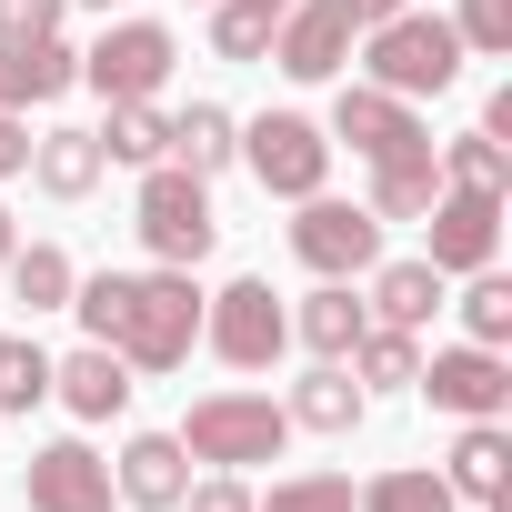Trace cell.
Returning a JSON list of instances; mask_svg holds the SVG:
<instances>
[{
    "label": "cell",
    "instance_id": "obj_9",
    "mask_svg": "<svg viewBox=\"0 0 512 512\" xmlns=\"http://www.w3.org/2000/svg\"><path fill=\"white\" fill-rule=\"evenodd\" d=\"M292 251L322 272V282H352V272H372L382 262V221L362 211V201H302V221H292Z\"/></svg>",
    "mask_w": 512,
    "mask_h": 512
},
{
    "label": "cell",
    "instance_id": "obj_13",
    "mask_svg": "<svg viewBox=\"0 0 512 512\" xmlns=\"http://www.w3.org/2000/svg\"><path fill=\"white\" fill-rule=\"evenodd\" d=\"M111 462L91 442H41L31 452V512H111Z\"/></svg>",
    "mask_w": 512,
    "mask_h": 512
},
{
    "label": "cell",
    "instance_id": "obj_14",
    "mask_svg": "<svg viewBox=\"0 0 512 512\" xmlns=\"http://www.w3.org/2000/svg\"><path fill=\"white\" fill-rule=\"evenodd\" d=\"M71 81H81V51H61V31H51V41H0V111L61 101Z\"/></svg>",
    "mask_w": 512,
    "mask_h": 512
},
{
    "label": "cell",
    "instance_id": "obj_36",
    "mask_svg": "<svg viewBox=\"0 0 512 512\" xmlns=\"http://www.w3.org/2000/svg\"><path fill=\"white\" fill-rule=\"evenodd\" d=\"M11 171H31V131H21V111H0V181Z\"/></svg>",
    "mask_w": 512,
    "mask_h": 512
},
{
    "label": "cell",
    "instance_id": "obj_7",
    "mask_svg": "<svg viewBox=\"0 0 512 512\" xmlns=\"http://www.w3.org/2000/svg\"><path fill=\"white\" fill-rule=\"evenodd\" d=\"M171 61H181V51H171L161 21H111V31L81 51V81H91L101 101H151V91L171 81Z\"/></svg>",
    "mask_w": 512,
    "mask_h": 512
},
{
    "label": "cell",
    "instance_id": "obj_37",
    "mask_svg": "<svg viewBox=\"0 0 512 512\" xmlns=\"http://www.w3.org/2000/svg\"><path fill=\"white\" fill-rule=\"evenodd\" d=\"M352 11H362V31H372V21H392V11H402V0H352Z\"/></svg>",
    "mask_w": 512,
    "mask_h": 512
},
{
    "label": "cell",
    "instance_id": "obj_39",
    "mask_svg": "<svg viewBox=\"0 0 512 512\" xmlns=\"http://www.w3.org/2000/svg\"><path fill=\"white\" fill-rule=\"evenodd\" d=\"M91 11H111V0H91Z\"/></svg>",
    "mask_w": 512,
    "mask_h": 512
},
{
    "label": "cell",
    "instance_id": "obj_32",
    "mask_svg": "<svg viewBox=\"0 0 512 512\" xmlns=\"http://www.w3.org/2000/svg\"><path fill=\"white\" fill-rule=\"evenodd\" d=\"M462 332H472L482 352L512 342V282H502V272H472V292H462Z\"/></svg>",
    "mask_w": 512,
    "mask_h": 512
},
{
    "label": "cell",
    "instance_id": "obj_21",
    "mask_svg": "<svg viewBox=\"0 0 512 512\" xmlns=\"http://www.w3.org/2000/svg\"><path fill=\"white\" fill-rule=\"evenodd\" d=\"M432 312H442V272H432V262H382V272H372V322L422 332Z\"/></svg>",
    "mask_w": 512,
    "mask_h": 512
},
{
    "label": "cell",
    "instance_id": "obj_27",
    "mask_svg": "<svg viewBox=\"0 0 512 512\" xmlns=\"http://www.w3.org/2000/svg\"><path fill=\"white\" fill-rule=\"evenodd\" d=\"M432 161H442V181H452V191H512V151H502L492 131H462V141H432Z\"/></svg>",
    "mask_w": 512,
    "mask_h": 512
},
{
    "label": "cell",
    "instance_id": "obj_12",
    "mask_svg": "<svg viewBox=\"0 0 512 512\" xmlns=\"http://www.w3.org/2000/svg\"><path fill=\"white\" fill-rule=\"evenodd\" d=\"M332 141H352L362 161H392V151H422L432 131L412 121V101H392V91H372V81H342V101H332Z\"/></svg>",
    "mask_w": 512,
    "mask_h": 512
},
{
    "label": "cell",
    "instance_id": "obj_23",
    "mask_svg": "<svg viewBox=\"0 0 512 512\" xmlns=\"http://www.w3.org/2000/svg\"><path fill=\"white\" fill-rule=\"evenodd\" d=\"M101 161H131V171L171 161V121H161L151 101H111V121H101Z\"/></svg>",
    "mask_w": 512,
    "mask_h": 512
},
{
    "label": "cell",
    "instance_id": "obj_38",
    "mask_svg": "<svg viewBox=\"0 0 512 512\" xmlns=\"http://www.w3.org/2000/svg\"><path fill=\"white\" fill-rule=\"evenodd\" d=\"M0 262H11V211H0Z\"/></svg>",
    "mask_w": 512,
    "mask_h": 512
},
{
    "label": "cell",
    "instance_id": "obj_20",
    "mask_svg": "<svg viewBox=\"0 0 512 512\" xmlns=\"http://www.w3.org/2000/svg\"><path fill=\"white\" fill-rule=\"evenodd\" d=\"M292 332H302L322 362H352V342L372 332V302H352V282H322V292L292 312Z\"/></svg>",
    "mask_w": 512,
    "mask_h": 512
},
{
    "label": "cell",
    "instance_id": "obj_15",
    "mask_svg": "<svg viewBox=\"0 0 512 512\" xmlns=\"http://www.w3.org/2000/svg\"><path fill=\"white\" fill-rule=\"evenodd\" d=\"M51 392H61L81 422H111V412L131 402V362H121L111 342H81L71 362H51Z\"/></svg>",
    "mask_w": 512,
    "mask_h": 512
},
{
    "label": "cell",
    "instance_id": "obj_34",
    "mask_svg": "<svg viewBox=\"0 0 512 512\" xmlns=\"http://www.w3.org/2000/svg\"><path fill=\"white\" fill-rule=\"evenodd\" d=\"M171 512H251V482L241 472H211V482H181Z\"/></svg>",
    "mask_w": 512,
    "mask_h": 512
},
{
    "label": "cell",
    "instance_id": "obj_26",
    "mask_svg": "<svg viewBox=\"0 0 512 512\" xmlns=\"http://www.w3.org/2000/svg\"><path fill=\"white\" fill-rule=\"evenodd\" d=\"M282 31V0H211V51L221 61H262Z\"/></svg>",
    "mask_w": 512,
    "mask_h": 512
},
{
    "label": "cell",
    "instance_id": "obj_22",
    "mask_svg": "<svg viewBox=\"0 0 512 512\" xmlns=\"http://www.w3.org/2000/svg\"><path fill=\"white\" fill-rule=\"evenodd\" d=\"M0 272H11V292H21L31 312H71V282H81L61 241H31V251L11 241V262H0Z\"/></svg>",
    "mask_w": 512,
    "mask_h": 512
},
{
    "label": "cell",
    "instance_id": "obj_2",
    "mask_svg": "<svg viewBox=\"0 0 512 512\" xmlns=\"http://www.w3.org/2000/svg\"><path fill=\"white\" fill-rule=\"evenodd\" d=\"M362 81L372 91H392V101H422V91H452L462 81V31L442 21V11H402L392 21H372L362 31Z\"/></svg>",
    "mask_w": 512,
    "mask_h": 512
},
{
    "label": "cell",
    "instance_id": "obj_29",
    "mask_svg": "<svg viewBox=\"0 0 512 512\" xmlns=\"http://www.w3.org/2000/svg\"><path fill=\"white\" fill-rule=\"evenodd\" d=\"M352 512H462V502H452L442 472H382V482L352 492Z\"/></svg>",
    "mask_w": 512,
    "mask_h": 512
},
{
    "label": "cell",
    "instance_id": "obj_17",
    "mask_svg": "<svg viewBox=\"0 0 512 512\" xmlns=\"http://www.w3.org/2000/svg\"><path fill=\"white\" fill-rule=\"evenodd\" d=\"M442 482H452V502H482V512H492V502L512 492V442H502V422H462Z\"/></svg>",
    "mask_w": 512,
    "mask_h": 512
},
{
    "label": "cell",
    "instance_id": "obj_5",
    "mask_svg": "<svg viewBox=\"0 0 512 512\" xmlns=\"http://www.w3.org/2000/svg\"><path fill=\"white\" fill-rule=\"evenodd\" d=\"M201 342H211L231 372H272V362H282V342H292V312H282V292H272V282H231V292H211V302H201Z\"/></svg>",
    "mask_w": 512,
    "mask_h": 512
},
{
    "label": "cell",
    "instance_id": "obj_28",
    "mask_svg": "<svg viewBox=\"0 0 512 512\" xmlns=\"http://www.w3.org/2000/svg\"><path fill=\"white\" fill-rule=\"evenodd\" d=\"M412 372H422V352H412V332H392V322H372V332L352 342V382H362V392H412Z\"/></svg>",
    "mask_w": 512,
    "mask_h": 512
},
{
    "label": "cell",
    "instance_id": "obj_8",
    "mask_svg": "<svg viewBox=\"0 0 512 512\" xmlns=\"http://www.w3.org/2000/svg\"><path fill=\"white\" fill-rule=\"evenodd\" d=\"M422 231H432V251L422 262L452 282V272H492V251H502V191H432V211H422Z\"/></svg>",
    "mask_w": 512,
    "mask_h": 512
},
{
    "label": "cell",
    "instance_id": "obj_10",
    "mask_svg": "<svg viewBox=\"0 0 512 512\" xmlns=\"http://www.w3.org/2000/svg\"><path fill=\"white\" fill-rule=\"evenodd\" d=\"M352 41H362V11H352V0H292L282 31H272V61H282L292 81H332V71L352 61Z\"/></svg>",
    "mask_w": 512,
    "mask_h": 512
},
{
    "label": "cell",
    "instance_id": "obj_1",
    "mask_svg": "<svg viewBox=\"0 0 512 512\" xmlns=\"http://www.w3.org/2000/svg\"><path fill=\"white\" fill-rule=\"evenodd\" d=\"M71 312L91 342H111L131 372H181L191 342H201V292L191 272H101V282H71Z\"/></svg>",
    "mask_w": 512,
    "mask_h": 512
},
{
    "label": "cell",
    "instance_id": "obj_4",
    "mask_svg": "<svg viewBox=\"0 0 512 512\" xmlns=\"http://www.w3.org/2000/svg\"><path fill=\"white\" fill-rule=\"evenodd\" d=\"M131 221H141V241H151V262H161V272L211 262V241H221V221H211V181L181 171V161H151V171H141Z\"/></svg>",
    "mask_w": 512,
    "mask_h": 512
},
{
    "label": "cell",
    "instance_id": "obj_19",
    "mask_svg": "<svg viewBox=\"0 0 512 512\" xmlns=\"http://www.w3.org/2000/svg\"><path fill=\"white\" fill-rule=\"evenodd\" d=\"M432 191H442V161H432V141L422 151H392V161H372V221H422L432 211Z\"/></svg>",
    "mask_w": 512,
    "mask_h": 512
},
{
    "label": "cell",
    "instance_id": "obj_24",
    "mask_svg": "<svg viewBox=\"0 0 512 512\" xmlns=\"http://www.w3.org/2000/svg\"><path fill=\"white\" fill-rule=\"evenodd\" d=\"M231 151H241V121H231V111L191 101V111L171 121V161H181V171H201V181H211V171H221Z\"/></svg>",
    "mask_w": 512,
    "mask_h": 512
},
{
    "label": "cell",
    "instance_id": "obj_35",
    "mask_svg": "<svg viewBox=\"0 0 512 512\" xmlns=\"http://www.w3.org/2000/svg\"><path fill=\"white\" fill-rule=\"evenodd\" d=\"M61 31V0H0V41H51Z\"/></svg>",
    "mask_w": 512,
    "mask_h": 512
},
{
    "label": "cell",
    "instance_id": "obj_31",
    "mask_svg": "<svg viewBox=\"0 0 512 512\" xmlns=\"http://www.w3.org/2000/svg\"><path fill=\"white\" fill-rule=\"evenodd\" d=\"M51 402V352L41 342H0V412H41Z\"/></svg>",
    "mask_w": 512,
    "mask_h": 512
},
{
    "label": "cell",
    "instance_id": "obj_33",
    "mask_svg": "<svg viewBox=\"0 0 512 512\" xmlns=\"http://www.w3.org/2000/svg\"><path fill=\"white\" fill-rule=\"evenodd\" d=\"M452 31H462V51L512 61V0H462V11H452Z\"/></svg>",
    "mask_w": 512,
    "mask_h": 512
},
{
    "label": "cell",
    "instance_id": "obj_6",
    "mask_svg": "<svg viewBox=\"0 0 512 512\" xmlns=\"http://www.w3.org/2000/svg\"><path fill=\"white\" fill-rule=\"evenodd\" d=\"M241 161H251V181L282 191V201H312V191L332 181V141H322V121H302V111H262V121L241 131Z\"/></svg>",
    "mask_w": 512,
    "mask_h": 512
},
{
    "label": "cell",
    "instance_id": "obj_3",
    "mask_svg": "<svg viewBox=\"0 0 512 512\" xmlns=\"http://www.w3.org/2000/svg\"><path fill=\"white\" fill-rule=\"evenodd\" d=\"M292 442V412L272 392H201L191 422H181V452L211 462V472H251V462H282Z\"/></svg>",
    "mask_w": 512,
    "mask_h": 512
},
{
    "label": "cell",
    "instance_id": "obj_18",
    "mask_svg": "<svg viewBox=\"0 0 512 512\" xmlns=\"http://www.w3.org/2000/svg\"><path fill=\"white\" fill-rule=\"evenodd\" d=\"M101 171H111V161H101V131H41V141H31V181H41L51 201H91Z\"/></svg>",
    "mask_w": 512,
    "mask_h": 512
},
{
    "label": "cell",
    "instance_id": "obj_30",
    "mask_svg": "<svg viewBox=\"0 0 512 512\" xmlns=\"http://www.w3.org/2000/svg\"><path fill=\"white\" fill-rule=\"evenodd\" d=\"M251 512H352V472H292L272 492H251Z\"/></svg>",
    "mask_w": 512,
    "mask_h": 512
},
{
    "label": "cell",
    "instance_id": "obj_11",
    "mask_svg": "<svg viewBox=\"0 0 512 512\" xmlns=\"http://www.w3.org/2000/svg\"><path fill=\"white\" fill-rule=\"evenodd\" d=\"M412 382H422L442 412H462V422H502V412H512V372H502V352H482V342H452V352H432Z\"/></svg>",
    "mask_w": 512,
    "mask_h": 512
},
{
    "label": "cell",
    "instance_id": "obj_16",
    "mask_svg": "<svg viewBox=\"0 0 512 512\" xmlns=\"http://www.w3.org/2000/svg\"><path fill=\"white\" fill-rule=\"evenodd\" d=\"M181 482H191L181 432H141V442L121 452V472H111V492H121V502H141V512H171V502H181Z\"/></svg>",
    "mask_w": 512,
    "mask_h": 512
},
{
    "label": "cell",
    "instance_id": "obj_25",
    "mask_svg": "<svg viewBox=\"0 0 512 512\" xmlns=\"http://www.w3.org/2000/svg\"><path fill=\"white\" fill-rule=\"evenodd\" d=\"M282 412H292V422H312V432H352V422H362V382H352V362H322Z\"/></svg>",
    "mask_w": 512,
    "mask_h": 512
}]
</instances>
